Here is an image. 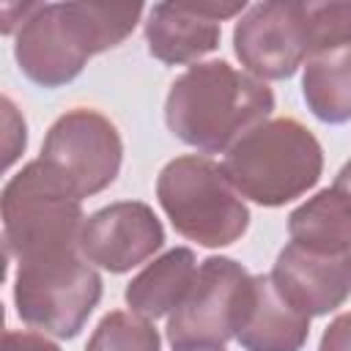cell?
<instances>
[{
  "label": "cell",
  "mask_w": 351,
  "mask_h": 351,
  "mask_svg": "<svg viewBox=\"0 0 351 351\" xmlns=\"http://www.w3.org/2000/svg\"><path fill=\"white\" fill-rule=\"evenodd\" d=\"M302 96L318 121H351V44L324 49L304 60Z\"/></svg>",
  "instance_id": "2e32d148"
},
{
  "label": "cell",
  "mask_w": 351,
  "mask_h": 351,
  "mask_svg": "<svg viewBox=\"0 0 351 351\" xmlns=\"http://www.w3.org/2000/svg\"><path fill=\"white\" fill-rule=\"evenodd\" d=\"M159 348H162V337L154 321L132 310L107 313L96 324L85 346V351H159Z\"/></svg>",
  "instance_id": "e0dca14e"
},
{
  "label": "cell",
  "mask_w": 351,
  "mask_h": 351,
  "mask_svg": "<svg viewBox=\"0 0 351 351\" xmlns=\"http://www.w3.org/2000/svg\"><path fill=\"white\" fill-rule=\"evenodd\" d=\"M252 299V274L225 255H208L197 263L195 282L184 302L167 318V343L173 351L225 348L236 340Z\"/></svg>",
  "instance_id": "52a82bcc"
},
{
  "label": "cell",
  "mask_w": 351,
  "mask_h": 351,
  "mask_svg": "<svg viewBox=\"0 0 351 351\" xmlns=\"http://www.w3.org/2000/svg\"><path fill=\"white\" fill-rule=\"evenodd\" d=\"M318 351H351V313H340L321 335Z\"/></svg>",
  "instance_id": "ffe728a7"
},
{
  "label": "cell",
  "mask_w": 351,
  "mask_h": 351,
  "mask_svg": "<svg viewBox=\"0 0 351 351\" xmlns=\"http://www.w3.org/2000/svg\"><path fill=\"white\" fill-rule=\"evenodd\" d=\"M310 337V315L282 299L271 274H252V299L236 335L244 351H302Z\"/></svg>",
  "instance_id": "4fadbf2b"
},
{
  "label": "cell",
  "mask_w": 351,
  "mask_h": 351,
  "mask_svg": "<svg viewBox=\"0 0 351 351\" xmlns=\"http://www.w3.org/2000/svg\"><path fill=\"white\" fill-rule=\"evenodd\" d=\"M143 11V3H30L14 36L16 66L38 88H63L82 74L88 58L123 44Z\"/></svg>",
  "instance_id": "6da1fadb"
},
{
  "label": "cell",
  "mask_w": 351,
  "mask_h": 351,
  "mask_svg": "<svg viewBox=\"0 0 351 351\" xmlns=\"http://www.w3.org/2000/svg\"><path fill=\"white\" fill-rule=\"evenodd\" d=\"M269 274L282 299L310 318L329 315L351 296V252L324 255L291 241Z\"/></svg>",
  "instance_id": "7c38bea8"
},
{
  "label": "cell",
  "mask_w": 351,
  "mask_h": 351,
  "mask_svg": "<svg viewBox=\"0 0 351 351\" xmlns=\"http://www.w3.org/2000/svg\"><path fill=\"white\" fill-rule=\"evenodd\" d=\"M5 255L14 263L80 250L82 197L41 159L14 173L0 197Z\"/></svg>",
  "instance_id": "277c9868"
},
{
  "label": "cell",
  "mask_w": 351,
  "mask_h": 351,
  "mask_svg": "<svg viewBox=\"0 0 351 351\" xmlns=\"http://www.w3.org/2000/svg\"><path fill=\"white\" fill-rule=\"evenodd\" d=\"M233 52L258 80H288L313 58L307 0H271L250 5L233 27Z\"/></svg>",
  "instance_id": "9c48e42d"
},
{
  "label": "cell",
  "mask_w": 351,
  "mask_h": 351,
  "mask_svg": "<svg viewBox=\"0 0 351 351\" xmlns=\"http://www.w3.org/2000/svg\"><path fill=\"white\" fill-rule=\"evenodd\" d=\"M222 167L241 197L263 208H280L318 184L324 148L302 121L282 115L236 140L225 151Z\"/></svg>",
  "instance_id": "3957f363"
},
{
  "label": "cell",
  "mask_w": 351,
  "mask_h": 351,
  "mask_svg": "<svg viewBox=\"0 0 351 351\" xmlns=\"http://www.w3.org/2000/svg\"><path fill=\"white\" fill-rule=\"evenodd\" d=\"M332 186H335L337 192H343V195L351 200V159L340 167V173L335 176V184H332Z\"/></svg>",
  "instance_id": "44dd1931"
},
{
  "label": "cell",
  "mask_w": 351,
  "mask_h": 351,
  "mask_svg": "<svg viewBox=\"0 0 351 351\" xmlns=\"http://www.w3.org/2000/svg\"><path fill=\"white\" fill-rule=\"evenodd\" d=\"M271 110L274 93L263 80L228 60H206L170 82L165 123L181 143L203 154H225L250 129L269 121Z\"/></svg>",
  "instance_id": "7a4b0ae2"
},
{
  "label": "cell",
  "mask_w": 351,
  "mask_h": 351,
  "mask_svg": "<svg viewBox=\"0 0 351 351\" xmlns=\"http://www.w3.org/2000/svg\"><path fill=\"white\" fill-rule=\"evenodd\" d=\"M3 351H63L55 340H49L41 332H19V329H8L3 335Z\"/></svg>",
  "instance_id": "d6986e66"
},
{
  "label": "cell",
  "mask_w": 351,
  "mask_h": 351,
  "mask_svg": "<svg viewBox=\"0 0 351 351\" xmlns=\"http://www.w3.org/2000/svg\"><path fill=\"white\" fill-rule=\"evenodd\" d=\"M156 200L178 236L208 247H230L250 228V208L225 167L203 154L170 159L156 176Z\"/></svg>",
  "instance_id": "5b68a950"
},
{
  "label": "cell",
  "mask_w": 351,
  "mask_h": 351,
  "mask_svg": "<svg viewBox=\"0 0 351 351\" xmlns=\"http://www.w3.org/2000/svg\"><path fill=\"white\" fill-rule=\"evenodd\" d=\"M38 159L47 162L80 197H90L118 178L123 140L104 112L74 107L47 129Z\"/></svg>",
  "instance_id": "ba28073f"
},
{
  "label": "cell",
  "mask_w": 351,
  "mask_h": 351,
  "mask_svg": "<svg viewBox=\"0 0 351 351\" xmlns=\"http://www.w3.org/2000/svg\"><path fill=\"white\" fill-rule=\"evenodd\" d=\"M291 241L324 255L351 252V200L326 186L288 214Z\"/></svg>",
  "instance_id": "9a60e30c"
},
{
  "label": "cell",
  "mask_w": 351,
  "mask_h": 351,
  "mask_svg": "<svg viewBox=\"0 0 351 351\" xmlns=\"http://www.w3.org/2000/svg\"><path fill=\"white\" fill-rule=\"evenodd\" d=\"M165 244L162 219L143 200H118L93 211L80 230V252L88 263L126 274L154 258Z\"/></svg>",
  "instance_id": "30bf717a"
},
{
  "label": "cell",
  "mask_w": 351,
  "mask_h": 351,
  "mask_svg": "<svg viewBox=\"0 0 351 351\" xmlns=\"http://www.w3.org/2000/svg\"><path fill=\"white\" fill-rule=\"evenodd\" d=\"M195 351H225V348H195Z\"/></svg>",
  "instance_id": "7402d4cb"
},
{
  "label": "cell",
  "mask_w": 351,
  "mask_h": 351,
  "mask_svg": "<svg viewBox=\"0 0 351 351\" xmlns=\"http://www.w3.org/2000/svg\"><path fill=\"white\" fill-rule=\"evenodd\" d=\"M99 299L101 277L80 250L16 263L14 307L30 329L71 340L82 332Z\"/></svg>",
  "instance_id": "8992f818"
},
{
  "label": "cell",
  "mask_w": 351,
  "mask_h": 351,
  "mask_svg": "<svg viewBox=\"0 0 351 351\" xmlns=\"http://www.w3.org/2000/svg\"><path fill=\"white\" fill-rule=\"evenodd\" d=\"M3 112H5V167H11L27 145V129H25V118L16 112L8 96H3Z\"/></svg>",
  "instance_id": "ac0fdd59"
},
{
  "label": "cell",
  "mask_w": 351,
  "mask_h": 351,
  "mask_svg": "<svg viewBox=\"0 0 351 351\" xmlns=\"http://www.w3.org/2000/svg\"><path fill=\"white\" fill-rule=\"evenodd\" d=\"M247 3L192 0V3H156L148 8L145 44L151 58L165 66L197 63L214 52L222 38V19L244 14Z\"/></svg>",
  "instance_id": "8fae6325"
},
{
  "label": "cell",
  "mask_w": 351,
  "mask_h": 351,
  "mask_svg": "<svg viewBox=\"0 0 351 351\" xmlns=\"http://www.w3.org/2000/svg\"><path fill=\"white\" fill-rule=\"evenodd\" d=\"M195 252L189 247H173L165 255L145 263V269L132 277V282L123 291V299L132 313L156 321L162 315H170L184 302L195 282Z\"/></svg>",
  "instance_id": "5bb4252c"
}]
</instances>
